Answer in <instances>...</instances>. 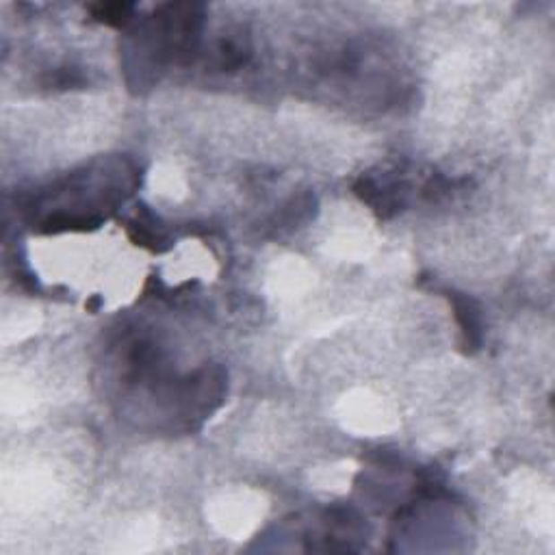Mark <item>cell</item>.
I'll list each match as a JSON object with an SVG mask.
<instances>
[{
	"label": "cell",
	"instance_id": "obj_1",
	"mask_svg": "<svg viewBox=\"0 0 555 555\" xmlns=\"http://www.w3.org/2000/svg\"><path fill=\"white\" fill-rule=\"evenodd\" d=\"M449 302L454 306L455 319H458L460 332H463V345L466 351H475L481 345V336H484L480 306L463 293H449Z\"/></svg>",
	"mask_w": 555,
	"mask_h": 555
},
{
	"label": "cell",
	"instance_id": "obj_2",
	"mask_svg": "<svg viewBox=\"0 0 555 555\" xmlns=\"http://www.w3.org/2000/svg\"><path fill=\"white\" fill-rule=\"evenodd\" d=\"M133 9V4L128 3H111L96 4V7H91V13L98 22L108 24V27H124V24L131 22Z\"/></svg>",
	"mask_w": 555,
	"mask_h": 555
}]
</instances>
